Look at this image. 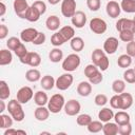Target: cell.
Masks as SVG:
<instances>
[{
    "label": "cell",
    "instance_id": "cell-45",
    "mask_svg": "<svg viewBox=\"0 0 135 135\" xmlns=\"http://www.w3.org/2000/svg\"><path fill=\"white\" fill-rule=\"evenodd\" d=\"M15 52V54H16V56L19 58V59H22L28 52H27V50H26V47H25V45L21 42L19 45H18V47L14 51Z\"/></svg>",
    "mask_w": 135,
    "mask_h": 135
},
{
    "label": "cell",
    "instance_id": "cell-2",
    "mask_svg": "<svg viewBox=\"0 0 135 135\" xmlns=\"http://www.w3.org/2000/svg\"><path fill=\"white\" fill-rule=\"evenodd\" d=\"M64 104H65L64 97L61 94H54L51 97V99H49L47 108L51 113L57 114L62 110V108H64Z\"/></svg>",
    "mask_w": 135,
    "mask_h": 135
},
{
    "label": "cell",
    "instance_id": "cell-52",
    "mask_svg": "<svg viewBox=\"0 0 135 135\" xmlns=\"http://www.w3.org/2000/svg\"><path fill=\"white\" fill-rule=\"evenodd\" d=\"M127 54L130 55L132 58L135 57V41L134 40L128 42V44H127Z\"/></svg>",
    "mask_w": 135,
    "mask_h": 135
},
{
    "label": "cell",
    "instance_id": "cell-13",
    "mask_svg": "<svg viewBox=\"0 0 135 135\" xmlns=\"http://www.w3.org/2000/svg\"><path fill=\"white\" fill-rule=\"evenodd\" d=\"M105 11L111 18H118L121 12V7H120V4H118L116 1H109L107 3Z\"/></svg>",
    "mask_w": 135,
    "mask_h": 135
},
{
    "label": "cell",
    "instance_id": "cell-6",
    "mask_svg": "<svg viewBox=\"0 0 135 135\" xmlns=\"http://www.w3.org/2000/svg\"><path fill=\"white\" fill-rule=\"evenodd\" d=\"M20 61L22 63H24V64L30 65V66L37 68L41 63V57L36 52H28L22 59H20Z\"/></svg>",
    "mask_w": 135,
    "mask_h": 135
},
{
    "label": "cell",
    "instance_id": "cell-19",
    "mask_svg": "<svg viewBox=\"0 0 135 135\" xmlns=\"http://www.w3.org/2000/svg\"><path fill=\"white\" fill-rule=\"evenodd\" d=\"M120 100H121V108L120 110H128L133 104V96L130 93H120Z\"/></svg>",
    "mask_w": 135,
    "mask_h": 135
},
{
    "label": "cell",
    "instance_id": "cell-3",
    "mask_svg": "<svg viewBox=\"0 0 135 135\" xmlns=\"http://www.w3.org/2000/svg\"><path fill=\"white\" fill-rule=\"evenodd\" d=\"M80 65V57L74 53L68 55V57L62 61V69L65 72H74Z\"/></svg>",
    "mask_w": 135,
    "mask_h": 135
},
{
    "label": "cell",
    "instance_id": "cell-40",
    "mask_svg": "<svg viewBox=\"0 0 135 135\" xmlns=\"http://www.w3.org/2000/svg\"><path fill=\"white\" fill-rule=\"evenodd\" d=\"M104 55H105V54H104V51H102L101 49H96V50H94L93 53H92V61H93V63L97 66L98 63H99V61L102 59V57H103Z\"/></svg>",
    "mask_w": 135,
    "mask_h": 135
},
{
    "label": "cell",
    "instance_id": "cell-42",
    "mask_svg": "<svg viewBox=\"0 0 135 135\" xmlns=\"http://www.w3.org/2000/svg\"><path fill=\"white\" fill-rule=\"evenodd\" d=\"M134 34L131 31H121L119 32V38L121 41L123 42H130L132 40H134Z\"/></svg>",
    "mask_w": 135,
    "mask_h": 135
},
{
    "label": "cell",
    "instance_id": "cell-7",
    "mask_svg": "<svg viewBox=\"0 0 135 135\" xmlns=\"http://www.w3.org/2000/svg\"><path fill=\"white\" fill-rule=\"evenodd\" d=\"M90 28L95 34H103L107 31L108 25H107V22L103 19H101V18H93L90 21Z\"/></svg>",
    "mask_w": 135,
    "mask_h": 135
},
{
    "label": "cell",
    "instance_id": "cell-61",
    "mask_svg": "<svg viewBox=\"0 0 135 135\" xmlns=\"http://www.w3.org/2000/svg\"><path fill=\"white\" fill-rule=\"evenodd\" d=\"M134 70H135V66H134Z\"/></svg>",
    "mask_w": 135,
    "mask_h": 135
},
{
    "label": "cell",
    "instance_id": "cell-44",
    "mask_svg": "<svg viewBox=\"0 0 135 135\" xmlns=\"http://www.w3.org/2000/svg\"><path fill=\"white\" fill-rule=\"evenodd\" d=\"M20 43H21L20 42V39H18L17 37H11L6 41V45H7L8 50H11V51H15Z\"/></svg>",
    "mask_w": 135,
    "mask_h": 135
},
{
    "label": "cell",
    "instance_id": "cell-50",
    "mask_svg": "<svg viewBox=\"0 0 135 135\" xmlns=\"http://www.w3.org/2000/svg\"><path fill=\"white\" fill-rule=\"evenodd\" d=\"M45 40H46L45 34L42 33V32H39L38 35L36 36V38L34 39V41H33L32 43H34L35 45H41V44H43V43L45 42Z\"/></svg>",
    "mask_w": 135,
    "mask_h": 135
},
{
    "label": "cell",
    "instance_id": "cell-30",
    "mask_svg": "<svg viewBox=\"0 0 135 135\" xmlns=\"http://www.w3.org/2000/svg\"><path fill=\"white\" fill-rule=\"evenodd\" d=\"M25 78L30 82H36V81L40 80L41 74L37 69H31L25 73Z\"/></svg>",
    "mask_w": 135,
    "mask_h": 135
},
{
    "label": "cell",
    "instance_id": "cell-59",
    "mask_svg": "<svg viewBox=\"0 0 135 135\" xmlns=\"http://www.w3.org/2000/svg\"><path fill=\"white\" fill-rule=\"evenodd\" d=\"M17 134H23V135H26V132L23 131V130H17Z\"/></svg>",
    "mask_w": 135,
    "mask_h": 135
},
{
    "label": "cell",
    "instance_id": "cell-39",
    "mask_svg": "<svg viewBox=\"0 0 135 135\" xmlns=\"http://www.w3.org/2000/svg\"><path fill=\"white\" fill-rule=\"evenodd\" d=\"M100 72V70L98 69V66H96L94 63L93 64H88L86 66H85V69H84V75L88 77V79L89 78H91V77H93V76H95L97 73H99Z\"/></svg>",
    "mask_w": 135,
    "mask_h": 135
},
{
    "label": "cell",
    "instance_id": "cell-5",
    "mask_svg": "<svg viewBox=\"0 0 135 135\" xmlns=\"http://www.w3.org/2000/svg\"><path fill=\"white\" fill-rule=\"evenodd\" d=\"M76 13L75 0H63L61 2V14L66 18H72Z\"/></svg>",
    "mask_w": 135,
    "mask_h": 135
},
{
    "label": "cell",
    "instance_id": "cell-17",
    "mask_svg": "<svg viewBox=\"0 0 135 135\" xmlns=\"http://www.w3.org/2000/svg\"><path fill=\"white\" fill-rule=\"evenodd\" d=\"M34 116L38 121H44L50 116V110L49 108H45L44 105H40L35 110Z\"/></svg>",
    "mask_w": 135,
    "mask_h": 135
},
{
    "label": "cell",
    "instance_id": "cell-34",
    "mask_svg": "<svg viewBox=\"0 0 135 135\" xmlns=\"http://www.w3.org/2000/svg\"><path fill=\"white\" fill-rule=\"evenodd\" d=\"M112 90L116 94H120V93L124 92V90H126V81L121 80V79L114 80L113 83H112Z\"/></svg>",
    "mask_w": 135,
    "mask_h": 135
},
{
    "label": "cell",
    "instance_id": "cell-1",
    "mask_svg": "<svg viewBox=\"0 0 135 135\" xmlns=\"http://www.w3.org/2000/svg\"><path fill=\"white\" fill-rule=\"evenodd\" d=\"M22 103H20L17 99H12L8 101V104H7V111L8 113L11 114V116L13 117V119L17 122H20L24 119L25 117V114H24V111L22 109Z\"/></svg>",
    "mask_w": 135,
    "mask_h": 135
},
{
    "label": "cell",
    "instance_id": "cell-23",
    "mask_svg": "<svg viewBox=\"0 0 135 135\" xmlns=\"http://www.w3.org/2000/svg\"><path fill=\"white\" fill-rule=\"evenodd\" d=\"M40 16H41V14L39 13V11H38L36 7H34L33 5H31V6L28 7L27 12H26L25 19H26L27 21H30V22H36V21L39 20Z\"/></svg>",
    "mask_w": 135,
    "mask_h": 135
},
{
    "label": "cell",
    "instance_id": "cell-51",
    "mask_svg": "<svg viewBox=\"0 0 135 135\" xmlns=\"http://www.w3.org/2000/svg\"><path fill=\"white\" fill-rule=\"evenodd\" d=\"M109 64H110V61H109L107 55H104V56L102 57V59L99 61V63H98L97 66H98V69H99L100 71H105V70H108V68H109Z\"/></svg>",
    "mask_w": 135,
    "mask_h": 135
},
{
    "label": "cell",
    "instance_id": "cell-48",
    "mask_svg": "<svg viewBox=\"0 0 135 135\" xmlns=\"http://www.w3.org/2000/svg\"><path fill=\"white\" fill-rule=\"evenodd\" d=\"M86 5L91 11L96 12V11H98L100 8L101 1L100 0H86Z\"/></svg>",
    "mask_w": 135,
    "mask_h": 135
},
{
    "label": "cell",
    "instance_id": "cell-41",
    "mask_svg": "<svg viewBox=\"0 0 135 135\" xmlns=\"http://www.w3.org/2000/svg\"><path fill=\"white\" fill-rule=\"evenodd\" d=\"M123 80L128 83H135V70L127 69L123 73Z\"/></svg>",
    "mask_w": 135,
    "mask_h": 135
},
{
    "label": "cell",
    "instance_id": "cell-4",
    "mask_svg": "<svg viewBox=\"0 0 135 135\" xmlns=\"http://www.w3.org/2000/svg\"><path fill=\"white\" fill-rule=\"evenodd\" d=\"M73 81H74L73 75H72L70 72H66V73L60 75V76L56 79L55 85H56V88H57L58 90H60V91H65V90H68V89L72 85Z\"/></svg>",
    "mask_w": 135,
    "mask_h": 135
},
{
    "label": "cell",
    "instance_id": "cell-55",
    "mask_svg": "<svg viewBox=\"0 0 135 135\" xmlns=\"http://www.w3.org/2000/svg\"><path fill=\"white\" fill-rule=\"evenodd\" d=\"M13 134H17V130L8 128V129H6L5 132H4V135H13Z\"/></svg>",
    "mask_w": 135,
    "mask_h": 135
},
{
    "label": "cell",
    "instance_id": "cell-11",
    "mask_svg": "<svg viewBox=\"0 0 135 135\" xmlns=\"http://www.w3.org/2000/svg\"><path fill=\"white\" fill-rule=\"evenodd\" d=\"M13 6H14V11L17 14V16L20 17V18L25 19L26 12L30 7L27 1L26 0H15L14 3H13Z\"/></svg>",
    "mask_w": 135,
    "mask_h": 135
},
{
    "label": "cell",
    "instance_id": "cell-12",
    "mask_svg": "<svg viewBox=\"0 0 135 135\" xmlns=\"http://www.w3.org/2000/svg\"><path fill=\"white\" fill-rule=\"evenodd\" d=\"M119 46V42H118V39L116 37H109L105 39L104 43H103V51L107 53V54H114L117 49Z\"/></svg>",
    "mask_w": 135,
    "mask_h": 135
},
{
    "label": "cell",
    "instance_id": "cell-22",
    "mask_svg": "<svg viewBox=\"0 0 135 135\" xmlns=\"http://www.w3.org/2000/svg\"><path fill=\"white\" fill-rule=\"evenodd\" d=\"M114 119L118 126L126 124L130 122V115L126 111H118L116 114H114Z\"/></svg>",
    "mask_w": 135,
    "mask_h": 135
},
{
    "label": "cell",
    "instance_id": "cell-10",
    "mask_svg": "<svg viewBox=\"0 0 135 135\" xmlns=\"http://www.w3.org/2000/svg\"><path fill=\"white\" fill-rule=\"evenodd\" d=\"M116 30L118 32L121 31H131L135 33V22L133 19H128V18H120L116 22Z\"/></svg>",
    "mask_w": 135,
    "mask_h": 135
},
{
    "label": "cell",
    "instance_id": "cell-43",
    "mask_svg": "<svg viewBox=\"0 0 135 135\" xmlns=\"http://www.w3.org/2000/svg\"><path fill=\"white\" fill-rule=\"evenodd\" d=\"M110 104H111V108H112V109L120 110V108H121L120 95H119V94H116V95L112 96V97H111V99H110Z\"/></svg>",
    "mask_w": 135,
    "mask_h": 135
},
{
    "label": "cell",
    "instance_id": "cell-14",
    "mask_svg": "<svg viewBox=\"0 0 135 135\" xmlns=\"http://www.w3.org/2000/svg\"><path fill=\"white\" fill-rule=\"evenodd\" d=\"M72 20V24L77 27V28H81L85 25V22H86V15L82 12V11H77L74 16L71 18Z\"/></svg>",
    "mask_w": 135,
    "mask_h": 135
},
{
    "label": "cell",
    "instance_id": "cell-37",
    "mask_svg": "<svg viewBox=\"0 0 135 135\" xmlns=\"http://www.w3.org/2000/svg\"><path fill=\"white\" fill-rule=\"evenodd\" d=\"M64 42H66V41L64 40V38L62 37V35H61L59 32L54 33V34L52 35V37H51V43H52L54 46H56V47L62 45Z\"/></svg>",
    "mask_w": 135,
    "mask_h": 135
},
{
    "label": "cell",
    "instance_id": "cell-16",
    "mask_svg": "<svg viewBox=\"0 0 135 135\" xmlns=\"http://www.w3.org/2000/svg\"><path fill=\"white\" fill-rule=\"evenodd\" d=\"M77 93L82 96L86 97L92 93V83L90 81H81L77 85Z\"/></svg>",
    "mask_w": 135,
    "mask_h": 135
},
{
    "label": "cell",
    "instance_id": "cell-25",
    "mask_svg": "<svg viewBox=\"0 0 135 135\" xmlns=\"http://www.w3.org/2000/svg\"><path fill=\"white\" fill-rule=\"evenodd\" d=\"M70 44H71V49L76 53L82 51L84 47V41L81 37H73L70 40Z\"/></svg>",
    "mask_w": 135,
    "mask_h": 135
},
{
    "label": "cell",
    "instance_id": "cell-53",
    "mask_svg": "<svg viewBox=\"0 0 135 135\" xmlns=\"http://www.w3.org/2000/svg\"><path fill=\"white\" fill-rule=\"evenodd\" d=\"M102 80H103V76H102L101 72H99V73H97L95 76L89 78V81H90L92 84H98V83H100Z\"/></svg>",
    "mask_w": 135,
    "mask_h": 135
},
{
    "label": "cell",
    "instance_id": "cell-36",
    "mask_svg": "<svg viewBox=\"0 0 135 135\" xmlns=\"http://www.w3.org/2000/svg\"><path fill=\"white\" fill-rule=\"evenodd\" d=\"M101 122L102 121H100V120H92L90 122V124L86 127L88 128V131L90 133H98V132L102 131L103 124Z\"/></svg>",
    "mask_w": 135,
    "mask_h": 135
},
{
    "label": "cell",
    "instance_id": "cell-27",
    "mask_svg": "<svg viewBox=\"0 0 135 135\" xmlns=\"http://www.w3.org/2000/svg\"><path fill=\"white\" fill-rule=\"evenodd\" d=\"M49 58H50V60L52 62L57 63V62H59V61L62 60V58H63V52L59 47H56L55 46L53 50H51V52L49 54Z\"/></svg>",
    "mask_w": 135,
    "mask_h": 135
},
{
    "label": "cell",
    "instance_id": "cell-60",
    "mask_svg": "<svg viewBox=\"0 0 135 135\" xmlns=\"http://www.w3.org/2000/svg\"><path fill=\"white\" fill-rule=\"evenodd\" d=\"M133 20H134V22H135V16H134V18H133Z\"/></svg>",
    "mask_w": 135,
    "mask_h": 135
},
{
    "label": "cell",
    "instance_id": "cell-20",
    "mask_svg": "<svg viewBox=\"0 0 135 135\" xmlns=\"http://www.w3.org/2000/svg\"><path fill=\"white\" fill-rule=\"evenodd\" d=\"M55 83H56V80L51 75H45V76H43L40 79V85H41V88L43 90H46V91L52 90L54 88Z\"/></svg>",
    "mask_w": 135,
    "mask_h": 135
},
{
    "label": "cell",
    "instance_id": "cell-31",
    "mask_svg": "<svg viewBox=\"0 0 135 135\" xmlns=\"http://www.w3.org/2000/svg\"><path fill=\"white\" fill-rule=\"evenodd\" d=\"M131 63H132V57L128 54H122L117 59V64L122 69L129 68L131 65Z\"/></svg>",
    "mask_w": 135,
    "mask_h": 135
},
{
    "label": "cell",
    "instance_id": "cell-54",
    "mask_svg": "<svg viewBox=\"0 0 135 135\" xmlns=\"http://www.w3.org/2000/svg\"><path fill=\"white\" fill-rule=\"evenodd\" d=\"M8 34V28L6 25L1 24L0 25V39H4Z\"/></svg>",
    "mask_w": 135,
    "mask_h": 135
},
{
    "label": "cell",
    "instance_id": "cell-58",
    "mask_svg": "<svg viewBox=\"0 0 135 135\" xmlns=\"http://www.w3.org/2000/svg\"><path fill=\"white\" fill-rule=\"evenodd\" d=\"M47 2L50 4H52V5H56V4H58L60 2V0H47Z\"/></svg>",
    "mask_w": 135,
    "mask_h": 135
},
{
    "label": "cell",
    "instance_id": "cell-46",
    "mask_svg": "<svg viewBox=\"0 0 135 135\" xmlns=\"http://www.w3.org/2000/svg\"><path fill=\"white\" fill-rule=\"evenodd\" d=\"M108 101H109L108 100V97L104 94H98V95L95 96V99H94L95 104L98 105V107H103L104 104H107Z\"/></svg>",
    "mask_w": 135,
    "mask_h": 135
},
{
    "label": "cell",
    "instance_id": "cell-21",
    "mask_svg": "<svg viewBox=\"0 0 135 135\" xmlns=\"http://www.w3.org/2000/svg\"><path fill=\"white\" fill-rule=\"evenodd\" d=\"M98 118L102 122H108L114 118V112L110 108H103L98 112Z\"/></svg>",
    "mask_w": 135,
    "mask_h": 135
},
{
    "label": "cell",
    "instance_id": "cell-15",
    "mask_svg": "<svg viewBox=\"0 0 135 135\" xmlns=\"http://www.w3.org/2000/svg\"><path fill=\"white\" fill-rule=\"evenodd\" d=\"M38 33L39 32L34 27L25 28L20 33V39L23 42H33L34 39L36 38V36L38 35Z\"/></svg>",
    "mask_w": 135,
    "mask_h": 135
},
{
    "label": "cell",
    "instance_id": "cell-35",
    "mask_svg": "<svg viewBox=\"0 0 135 135\" xmlns=\"http://www.w3.org/2000/svg\"><path fill=\"white\" fill-rule=\"evenodd\" d=\"M13 126V117L6 114L0 115V128L1 129H8Z\"/></svg>",
    "mask_w": 135,
    "mask_h": 135
},
{
    "label": "cell",
    "instance_id": "cell-32",
    "mask_svg": "<svg viewBox=\"0 0 135 135\" xmlns=\"http://www.w3.org/2000/svg\"><path fill=\"white\" fill-rule=\"evenodd\" d=\"M120 7L126 13H135V0H121Z\"/></svg>",
    "mask_w": 135,
    "mask_h": 135
},
{
    "label": "cell",
    "instance_id": "cell-28",
    "mask_svg": "<svg viewBox=\"0 0 135 135\" xmlns=\"http://www.w3.org/2000/svg\"><path fill=\"white\" fill-rule=\"evenodd\" d=\"M13 55L11 53V50H1L0 51V65H7L12 62Z\"/></svg>",
    "mask_w": 135,
    "mask_h": 135
},
{
    "label": "cell",
    "instance_id": "cell-18",
    "mask_svg": "<svg viewBox=\"0 0 135 135\" xmlns=\"http://www.w3.org/2000/svg\"><path fill=\"white\" fill-rule=\"evenodd\" d=\"M45 25H46V28L50 30V31H57L60 26L59 17L56 16V15H52V16L47 17L46 20H45Z\"/></svg>",
    "mask_w": 135,
    "mask_h": 135
},
{
    "label": "cell",
    "instance_id": "cell-57",
    "mask_svg": "<svg viewBox=\"0 0 135 135\" xmlns=\"http://www.w3.org/2000/svg\"><path fill=\"white\" fill-rule=\"evenodd\" d=\"M4 109H5L4 101H3V100H1V101H0V113H2V112L4 111Z\"/></svg>",
    "mask_w": 135,
    "mask_h": 135
},
{
    "label": "cell",
    "instance_id": "cell-8",
    "mask_svg": "<svg viewBox=\"0 0 135 135\" xmlns=\"http://www.w3.org/2000/svg\"><path fill=\"white\" fill-rule=\"evenodd\" d=\"M33 96H34V93L32 88L30 86H22L17 92V100L22 104L27 103L33 98Z\"/></svg>",
    "mask_w": 135,
    "mask_h": 135
},
{
    "label": "cell",
    "instance_id": "cell-24",
    "mask_svg": "<svg viewBox=\"0 0 135 135\" xmlns=\"http://www.w3.org/2000/svg\"><path fill=\"white\" fill-rule=\"evenodd\" d=\"M102 132L104 135H116L118 134V124L116 122H105L102 128Z\"/></svg>",
    "mask_w": 135,
    "mask_h": 135
},
{
    "label": "cell",
    "instance_id": "cell-9",
    "mask_svg": "<svg viewBox=\"0 0 135 135\" xmlns=\"http://www.w3.org/2000/svg\"><path fill=\"white\" fill-rule=\"evenodd\" d=\"M81 110V105L78 100L76 99H70L64 104V112L69 116H75L77 115Z\"/></svg>",
    "mask_w": 135,
    "mask_h": 135
},
{
    "label": "cell",
    "instance_id": "cell-29",
    "mask_svg": "<svg viewBox=\"0 0 135 135\" xmlns=\"http://www.w3.org/2000/svg\"><path fill=\"white\" fill-rule=\"evenodd\" d=\"M59 33L62 35V37L64 38L65 41H70L73 37H75V30L70 26V25H66V26H63L59 30Z\"/></svg>",
    "mask_w": 135,
    "mask_h": 135
},
{
    "label": "cell",
    "instance_id": "cell-33",
    "mask_svg": "<svg viewBox=\"0 0 135 135\" xmlns=\"http://www.w3.org/2000/svg\"><path fill=\"white\" fill-rule=\"evenodd\" d=\"M9 95H11V90L8 84L4 80H1L0 81V99L5 100L9 97Z\"/></svg>",
    "mask_w": 135,
    "mask_h": 135
},
{
    "label": "cell",
    "instance_id": "cell-56",
    "mask_svg": "<svg viewBox=\"0 0 135 135\" xmlns=\"http://www.w3.org/2000/svg\"><path fill=\"white\" fill-rule=\"evenodd\" d=\"M0 6H1V12H0V16L2 17V16H4V14H5V12H6V6H5V4H4L3 2H1V3H0Z\"/></svg>",
    "mask_w": 135,
    "mask_h": 135
},
{
    "label": "cell",
    "instance_id": "cell-38",
    "mask_svg": "<svg viewBox=\"0 0 135 135\" xmlns=\"http://www.w3.org/2000/svg\"><path fill=\"white\" fill-rule=\"evenodd\" d=\"M77 124L81 126V127H88L90 124V122L92 121V117L89 114H80L77 116Z\"/></svg>",
    "mask_w": 135,
    "mask_h": 135
},
{
    "label": "cell",
    "instance_id": "cell-49",
    "mask_svg": "<svg viewBox=\"0 0 135 135\" xmlns=\"http://www.w3.org/2000/svg\"><path fill=\"white\" fill-rule=\"evenodd\" d=\"M32 5H33L34 7H36V8L39 11V13H40L41 15H43V14L46 12V4H45L43 1H41V0H37V1H35Z\"/></svg>",
    "mask_w": 135,
    "mask_h": 135
},
{
    "label": "cell",
    "instance_id": "cell-26",
    "mask_svg": "<svg viewBox=\"0 0 135 135\" xmlns=\"http://www.w3.org/2000/svg\"><path fill=\"white\" fill-rule=\"evenodd\" d=\"M34 101L35 103L40 107V105H45L49 102V97L46 95V93H44L43 91H38L35 93L34 95Z\"/></svg>",
    "mask_w": 135,
    "mask_h": 135
},
{
    "label": "cell",
    "instance_id": "cell-47",
    "mask_svg": "<svg viewBox=\"0 0 135 135\" xmlns=\"http://www.w3.org/2000/svg\"><path fill=\"white\" fill-rule=\"evenodd\" d=\"M118 133L120 135H130L132 133V126L131 123H126V124H121L118 126Z\"/></svg>",
    "mask_w": 135,
    "mask_h": 135
}]
</instances>
